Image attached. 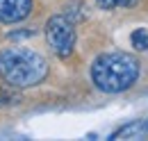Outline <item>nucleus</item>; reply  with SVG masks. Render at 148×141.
<instances>
[{
    "mask_svg": "<svg viewBox=\"0 0 148 141\" xmlns=\"http://www.w3.org/2000/svg\"><path fill=\"white\" fill-rule=\"evenodd\" d=\"M141 132H146V125H141L139 121L137 123H130L125 127H121V130H116L114 134H112V139H121V137H134V134H141Z\"/></svg>",
    "mask_w": 148,
    "mask_h": 141,
    "instance_id": "nucleus-5",
    "label": "nucleus"
},
{
    "mask_svg": "<svg viewBox=\"0 0 148 141\" xmlns=\"http://www.w3.org/2000/svg\"><path fill=\"white\" fill-rule=\"evenodd\" d=\"M130 41L137 50H148V30H134Z\"/></svg>",
    "mask_w": 148,
    "mask_h": 141,
    "instance_id": "nucleus-6",
    "label": "nucleus"
},
{
    "mask_svg": "<svg viewBox=\"0 0 148 141\" xmlns=\"http://www.w3.org/2000/svg\"><path fill=\"white\" fill-rule=\"evenodd\" d=\"M139 77V62L130 53H105L91 66L93 84L105 93H121Z\"/></svg>",
    "mask_w": 148,
    "mask_h": 141,
    "instance_id": "nucleus-2",
    "label": "nucleus"
},
{
    "mask_svg": "<svg viewBox=\"0 0 148 141\" xmlns=\"http://www.w3.org/2000/svg\"><path fill=\"white\" fill-rule=\"evenodd\" d=\"M146 132H148V125H146Z\"/></svg>",
    "mask_w": 148,
    "mask_h": 141,
    "instance_id": "nucleus-8",
    "label": "nucleus"
},
{
    "mask_svg": "<svg viewBox=\"0 0 148 141\" xmlns=\"http://www.w3.org/2000/svg\"><path fill=\"white\" fill-rule=\"evenodd\" d=\"M46 41L57 57H69L75 48V27L66 16H53L46 23Z\"/></svg>",
    "mask_w": 148,
    "mask_h": 141,
    "instance_id": "nucleus-3",
    "label": "nucleus"
},
{
    "mask_svg": "<svg viewBox=\"0 0 148 141\" xmlns=\"http://www.w3.org/2000/svg\"><path fill=\"white\" fill-rule=\"evenodd\" d=\"M100 9H114V7H134L139 0H96Z\"/></svg>",
    "mask_w": 148,
    "mask_h": 141,
    "instance_id": "nucleus-7",
    "label": "nucleus"
},
{
    "mask_svg": "<svg viewBox=\"0 0 148 141\" xmlns=\"http://www.w3.org/2000/svg\"><path fill=\"white\" fill-rule=\"evenodd\" d=\"M48 75V62L43 55L30 48H5L0 53V80L9 87H37Z\"/></svg>",
    "mask_w": 148,
    "mask_h": 141,
    "instance_id": "nucleus-1",
    "label": "nucleus"
},
{
    "mask_svg": "<svg viewBox=\"0 0 148 141\" xmlns=\"http://www.w3.org/2000/svg\"><path fill=\"white\" fill-rule=\"evenodd\" d=\"M32 0H0V23H18L30 16Z\"/></svg>",
    "mask_w": 148,
    "mask_h": 141,
    "instance_id": "nucleus-4",
    "label": "nucleus"
}]
</instances>
